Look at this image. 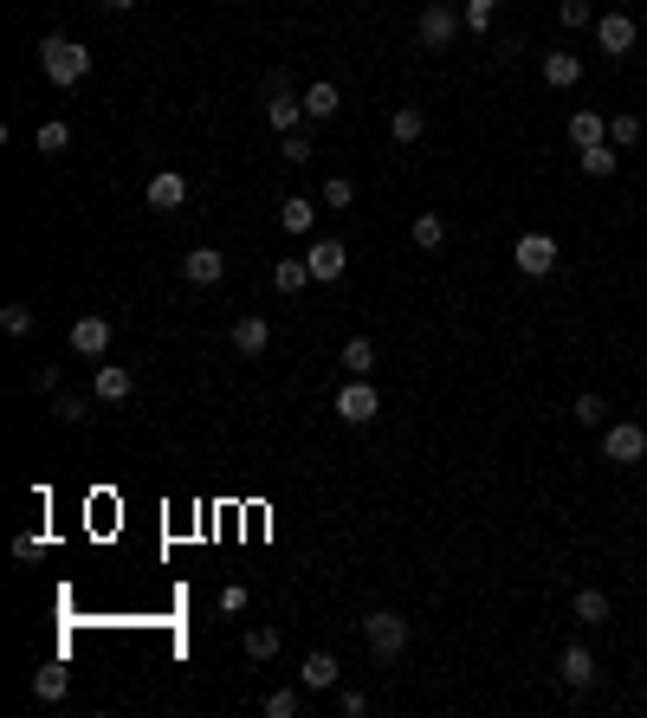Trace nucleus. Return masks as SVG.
Returning <instances> with one entry per match:
<instances>
[{"label":"nucleus","mask_w":647,"mask_h":718,"mask_svg":"<svg viewBox=\"0 0 647 718\" xmlns=\"http://www.w3.org/2000/svg\"><path fill=\"white\" fill-rule=\"evenodd\" d=\"M39 65H46V78L52 85H85V72H91V52L78 46V39H65V33H46L39 39Z\"/></svg>","instance_id":"obj_1"},{"label":"nucleus","mask_w":647,"mask_h":718,"mask_svg":"<svg viewBox=\"0 0 647 718\" xmlns=\"http://www.w3.org/2000/svg\"><path fill=\"white\" fill-rule=\"evenodd\" d=\"M602 460L609 466H641L647 460V427L641 421H609L602 427Z\"/></svg>","instance_id":"obj_2"},{"label":"nucleus","mask_w":647,"mask_h":718,"mask_svg":"<svg viewBox=\"0 0 647 718\" xmlns=\"http://www.w3.org/2000/svg\"><path fill=\"white\" fill-rule=\"evenodd\" d=\"M363 641H369V654H376V660H402L408 621L395 615V609H376V615H363Z\"/></svg>","instance_id":"obj_3"},{"label":"nucleus","mask_w":647,"mask_h":718,"mask_svg":"<svg viewBox=\"0 0 647 718\" xmlns=\"http://www.w3.org/2000/svg\"><path fill=\"white\" fill-rule=\"evenodd\" d=\"M512 266L525 272V279H550V272H557V240H550V233H525V240L512 246Z\"/></svg>","instance_id":"obj_4"},{"label":"nucleus","mask_w":647,"mask_h":718,"mask_svg":"<svg viewBox=\"0 0 647 718\" xmlns=\"http://www.w3.org/2000/svg\"><path fill=\"white\" fill-rule=\"evenodd\" d=\"M337 414H343V421H350V427H369V421H376V414H382V395L369 389L363 376H350V382H343V389H337Z\"/></svg>","instance_id":"obj_5"},{"label":"nucleus","mask_w":647,"mask_h":718,"mask_svg":"<svg viewBox=\"0 0 647 718\" xmlns=\"http://www.w3.org/2000/svg\"><path fill=\"white\" fill-rule=\"evenodd\" d=\"M466 20H453V7L447 0H434V7H421V20H415V33H421V46H453V33H460Z\"/></svg>","instance_id":"obj_6"},{"label":"nucleus","mask_w":647,"mask_h":718,"mask_svg":"<svg viewBox=\"0 0 647 718\" xmlns=\"http://www.w3.org/2000/svg\"><path fill=\"white\" fill-rule=\"evenodd\" d=\"M65 337H72L78 356H91V363H98V356L110 350V317H98V311H91V317H72V330H65Z\"/></svg>","instance_id":"obj_7"},{"label":"nucleus","mask_w":647,"mask_h":718,"mask_svg":"<svg viewBox=\"0 0 647 718\" xmlns=\"http://www.w3.org/2000/svg\"><path fill=\"white\" fill-rule=\"evenodd\" d=\"M305 259H311V279H318V285H337L343 266H350V246H343V240H318Z\"/></svg>","instance_id":"obj_8"},{"label":"nucleus","mask_w":647,"mask_h":718,"mask_svg":"<svg viewBox=\"0 0 647 718\" xmlns=\"http://www.w3.org/2000/svg\"><path fill=\"white\" fill-rule=\"evenodd\" d=\"M557 673H563V686H570V693H589V686H596V654H589L583 641H576V647H563Z\"/></svg>","instance_id":"obj_9"},{"label":"nucleus","mask_w":647,"mask_h":718,"mask_svg":"<svg viewBox=\"0 0 647 718\" xmlns=\"http://www.w3.org/2000/svg\"><path fill=\"white\" fill-rule=\"evenodd\" d=\"M596 46L609 52V59L635 52V20H628V13H602V20H596Z\"/></svg>","instance_id":"obj_10"},{"label":"nucleus","mask_w":647,"mask_h":718,"mask_svg":"<svg viewBox=\"0 0 647 718\" xmlns=\"http://www.w3.org/2000/svg\"><path fill=\"white\" fill-rule=\"evenodd\" d=\"M143 201L156 207V214H175V207L188 201V182L175 169H162V175H149V188H143Z\"/></svg>","instance_id":"obj_11"},{"label":"nucleus","mask_w":647,"mask_h":718,"mask_svg":"<svg viewBox=\"0 0 647 718\" xmlns=\"http://www.w3.org/2000/svg\"><path fill=\"white\" fill-rule=\"evenodd\" d=\"M182 279H188V285H220V279H227V253H214V246H195V253L182 259Z\"/></svg>","instance_id":"obj_12"},{"label":"nucleus","mask_w":647,"mask_h":718,"mask_svg":"<svg viewBox=\"0 0 647 718\" xmlns=\"http://www.w3.org/2000/svg\"><path fill=\"white\" fill-rule=\"evenodd\" d=\"M298 117H305V104H298L292 91H285L279 78H272V98H266V123H272V130H279V136H292V130H298Z\"/></svg>","instance_id":"obj_13"},{"label":"nucleus","mask_w":647,"mask_h":718,"mask_svg":"<svg viewBox=\"0 0 647 718\" xmlns=\"http://www.w3.org/2000/svg\"><path fill=\"white\" fill-rule=\"evenodd\" d=\"M266 343H272V324H266V317H253V311L233 317V350H240V356H266Z\"/></svg>","instance_id":"obj_14"},{"label":"nucleus","mask_w":647,"mask_h":718,"mask_svg":"<svg viewBox=\"0 0 647 718\" xmlns=\"http://www.w3.org/2000/svg\"><path fill=\"white\" fill-rule=\"evenodd\" d=\"M337 654H324V647H318V654H305V667H298V680H305L311 686V693H337Z\"/></svg>","instance_id":"obj_15"},{"label":"nucleus","mask_w":647,"mask_h":718,"mask_svg":"<svg viewBox=\"0 0 647 718\" xmlns=\"http://www.w3.org/2000/svg\"><path fill=\"white\" fill-rule=\"evenodd\" d=\"M538 72H544V85H550V91H570L576 78H583V59H576V52H544Z\"/></svg>","instance_id":"obj_16"},{"label":"nucleus","mask_w":647,"mask_h":718,"mask_svg":"<svg viewBox=\"0 0 647 718\" xmlns=\"http://www.w3.org/2000/svg\"><path fill=\"white\" fill-rule=\"evenodd\" d=\"M91 389H98V402H130L136 376H130V369H117V363H98V376H91Z\"/></svg>","instance_id":"obj_17"},{"label":"nucleus","mask_w":647,"mask_h":718,"mask_svg":"<svg viewBox=\"0 0 647 718\" xmlns=\"http://www.w3.org/2000/svg\"><path fill=\"white\" fill-rule=\"evenodd\" d=\"M570 143H576V149L609 143V117H602V110H576V117H570Z\"/></svg>","instance_id":"obj_18"},{"label":"nucleus","mask_w":647,"mask_h":718,"mask_svg":"<svg viewBox=\"0 0 647 718\" xmlns=\"http://www.w3.org/2000/svg\"><path fill=\"white\" fill-rule=\"evenodd\" d=\"M305 285H311V259H279V266H272V292L298 298Z\"/></svg>","instance_id":"obj_19"},{"label":"nucleus","mask_w":647,"mask_h":718,"mask_svg":"<svg viewBox=\"0 0 647 718\" xmlns=\"http://www.w3.org/2000/svg\"><path fill=\"white\" fill-rule=\"evenodd\" d=\"M389 136H395V143H421V136H428V110H421V104H402V110L389 117Z\"/></svg>","instance_id":"obj_20"},{"label":"nucleus","mask_w":647,"mask_h":718,"mask_svg":"<svg viewBox=\"0 0 647 718\" xmlns=\"http://www.w3.org/2000/svg\"><path fill=\"white\" fill-rule=\"evenodd\" d=\"M337 110H343L337 85H330V78H318V85L305 91V117H311V123H330V117H337Z\"/></svg>","instance_id":"obj_21"},{"label":"nucleus","mask_w":647,"mask_h":718,"mask_svg":"<svg viewBox=\"0 0 647 718\" xmlns=\"http://www.w3.org/2000/svg\"><path fill=\"white\" fill-rule=\"evenodd\" d=\"M279 227H285V233H311V227H318V207H311L305 195L279 201Z\"/></svg>","instance_id":"obj_22"},{"label":"nucleus","mask_w":647,"mask_h":718,"mask_svg":"<svg viewBox=\"0 0 647 718\" xmlns=\"http://www.w3.org/2000/svg\"><path fill=\"white\" fill-rule=\"evenodd\" d=\"M33 143H39V156H65V149H72V123L46 117V123H39V136H33Z\"/></svg>","instance_id":"obj_23"},{"label":"nucleus","mask_w":647,"mask_h":718,"mask_svg":"<svg viewBox=\"0 0 647 718\" xmlns=\"http://www.w3.org/2000/svg\"><path fill=\"white\" fill-rule=\"evenodd\" d=\"M576 621L602 628V621H609V589H576Z\"/></svg>","instance_id":"obj_24"},{"label":"nucleus","mask_w":647,"mask_h":718,"mask_svg":"<svg viewBox=\"0 0 647 718\" xmlns=\"http://www.w3.org/2000/svg\"><path fill=\"white\" fill-rule=\"evenodd\" d=\"M343 369H350V376H369V369H376V343L350 337V343H343Z\"/></svg>","instance_id":"obj_25"},{"label":"nucleus","mask_w":647,"mask_h":718,"mask_svg":"<svg viewBox=\"0 0 647 718\" xmlns=\"http://www.w3.org/2000/svg\"><path fill=\"white\" fill-rule=\"evenodd\" d=\"M641 130H647V123L635 117V110H622V117H609V143H615V149H635V143H641Z\"/></svg>","instance_id":"obj_26"},{"label":"nucleus","mask_w":647,"mask_h":718,"mask_svg":"<svg viewBox=\"0 0 647 718\" xmlns=\"http://www.w3.org/2000/svg\"><path fill=\"white\" fill-rule=\"evenodd\" d=\"M65 686H72V673H65V667H39L33 673V693L46 699V706H52V699H65Z\"/></svg>","instance_id":"obj_27"},{"label":"nucleus","mask_w":647,"mask_h":718,"mask_svg":"<svg viewBox=\"0 0 647 718\" xmlns=\"http://www.w3.org/2000/svg\"><path fill=\"white\" fill-rule=\"evenodd\" d=\"M615 162H622V156H615V143H596V149H583V175H589V182H602V175H615Z\"/></svg>","instance_id":"obj_28"},{"label":"nucleus","mask_w":647,"mask_h":718,"mask_svg":"<svg viewBox=\"0 0 647 718\" xmlns=\"http://www.w3.org/2000/svg\"><path fill=\"white\" fill-rule=\"evenodd\" d=\"M415 246H421V253H440V246H447V220H440V214H421V220H415Z\"/></svg>","instance_id":"obj_29"},{"label":"nucleus","mask_w":647,"mask_h":718,"mask_svg":"<svg viewBox=\"0 0 647 718\" xmlns=\"http://www.w3.org/2000/svg\"><path fill=\"white\" fill-rule=\"evenodd\" d=\"M272 654H279V628H266V621L246 628V660H272Z\"/></svg>","instance_id":"obj_30"},{"label":"nucleus","mask_w":647,"mask_h":718,"mask_svg":"<svg viewBox=\"0 0 647 718\" xmlns=\"http://www.w3.org/2000/svg\"><path fill=\"white\" fill-rule=\"evenodd\" d=\"M576 421H583V427H609V402H602V395H576Z\"/></svg>","instance_id":"obj_31"},{"label":"nucleus","mask_w":647,"mask_h":718,"mask_svg":"<svg viewBox=\"0 0 647 718\" xmlns=\"http://www.w3.org/2000/svg\"><path fill=\"white\" fill-rule=\"evenodd\" d=\"M266 718H298V686H272L266 693Z\"/></svg>","instance_id":"obj_32"},{"label":"nucleus","mask_w":647,"mask_h":718,"mask_svg":"<svg viewBox=\"0 0 647 718\" xmlns=\"http://www.w3.org/2000/svg\"><path fill=\"white\" fill-rule=\"evenodd\" d=\"M52 414H59L65 427H85L91 421V402H85V395H59V408H52Z\"/></svg>","instance_id":"obj_33"},{"label":"nucleus","mask_w":647,"mask_h":718,"mask_svg":"<svg viewBox=\"0 0 647 718\" xmlns=\"http://www.w3.org/2000/svg\"><path fill=\"white\" fill-rule=\"evenodd\" d=\"M557 20L570 26V33H583V26H596V13H589V0H563V7H557Z\"/></svg>","instance_id":"obj_34"},{"label":"nucleus","mask_w":647,"mask_h":718,"mask_svg":"<svg viewBox=\"0 0 647 718\" xmlns=\"http://www.w3.org/2000/svg\"><path fill=\"white\" fill-rule=\"evenodd\" d=\"M492 13H499V0H466V7H460V20L473 26V33H486V26H492Z\"/></svg>","instance_id":"obj_35"},{"label":"nucleus","mask_w":647,"mask_h":718,"mask_svg":"<svg viewBox=\"0 0 647 718\" xmlns=\"http://www.w3.org/2000/svg\"><path fill=\"white\" fill-rule=\"evenodd\" d=\"M279 156L292 162V169H298V162H311V136H305V130H292V136L279 143Z\"/></svg>","instance_id":"obj_36"},{"label":"nucleus","mask_w":647,"mask_h":718,"mask_svg":"<svg viewBox=\"0 0 647 718\" xmlns=\"http://www.w3.org/2000/svg\"><path fill=\"white\" fill-rule=\"evenodd\" d=\"M0 324H7V337H26V330H33V305H7Z\"/></svg>","instance_id":"obj_37"},{"label":"nucleus","mask_w":647,"mask_h":718,"mask_svg":"<svg viewBox=\"0 0 647 718\" xmlns=\"http://www.w3.org/2000/svg\"><path fill=\"white\" fill-rule=\"evenodd\" d=\"M324 201H330V207H350V201H356L350 175H330V182H324Z\"/></svg>","instance_id":"obj_38"},{"label":"nucleus","mask_w":647,"mask_h":718,"mask_svg":"<svg viewBox=\"0 0 647 718\" xmlns=\"http://www.w3.org/2000/svg\"><path fill=\"white\" fill-rule=\"evenodd\" d=\"M337 712H343V718H363V712H369V699L356 693V686H343V693H337Z\"/></svg>","instance_id":"obj_39"},{"label":"nucleus","mask_w":647,"mask_h":718,"mask_svg":"<svg viewBox=\"0 0 647 718\" xmlns=\"http://www.w3.org/2000/svg\"><path fill=\"white\" fill-rule=\"evenodd\" d=\"M33 389H39V395L59 389V363H33Z\"/></svg>","instance_id":"obj_40"},{"label":"nucleus","mask_w":647,"mask_h":718,"mask_svg":"<svg viewBox=\"0 0 647 718\" xmlns=\"http://www.w3.org/2000/svg\"><path fill=\"white\" fill-rule=\"evenodd\" d=\"M13 557L33 563V557H39V531H20V537H13Z\"/></svg>","instance_id":"obj_41"},{"label":"nucleus","mask_w":647,"mask_h":718,"mask_svg":"<svg viewBox=\"0 0 647 718\" xmlns=\"http://www.w3.org/2000/svg\"><path fill=\"white\" fill-rule=\"evenodd\" d=\"M104 7H110V13H130V7H136V0H104Z\"/></svg>","instance_id":"obj_42"}]
</instances>
